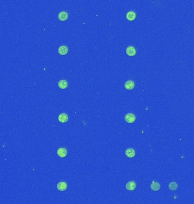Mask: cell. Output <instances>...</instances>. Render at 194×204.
Listing matches in <instances>:
<instances>
[{
	"mask_svg": "<svg viewBox=\"0 0 194 204\" xmlns=\"http://www.w3.org/2000/svg\"><path fill=\"white\" fill-rule=\"evenodd\" d=\"M58 51L61 55H65L68 52V48L67 46H61L59 47Z\"/></svg>",
	"mask_w": 194,
	"mask_h": 204,
	"instance_id": "cell-11",
	"label": "cell"
},
{
	"mask_svg": "<svg viewBox=\"0 0 194 204\" xmlns=\"http://www.w3.org/2000/svg\"><path fill=\"white\" fill-rule=\"evenodd\" d=\"M124 119L128 123H133L136 120V116L133 113H128L125 116Z\"/></svg>",
	"mask_w": 194,
	"mask_h": 204,
	"instance_id": "cell-1",
	"label": "cell"
},
{
	"mask_svg": "<svg viewBox=\"0 0 194 204\" xmlns=\"http://www.w3.org/2000/svg\"><path fill=\"white\" fill-rule=\"evenodd\" d=\"M59 120L61 123H65L68 121V116L66 113H61L59 116Z\"/></svg>",
	"mask_w": 194,
	"mask_h": 204,
	"instance_id": "cell-6",
	"label": "cell"
},
{
	"mask_svg": "<svg viewBox=\"0 0 194 204\" xmlns=\"http://www.w3.org/2000/svg\"><path fill=\"white\" fill-rule=\"evenodd\" d=\"M68 185L65 182H60L57 184V188L60 191H64L67 189Z\"/></svg>",
	"mask_w": 194,
	"mask_h": 204,
	"instance_id": "cell-5",
	"label": "cell"
},
{
	"mask_svg": "<svg viewBox=\"0 0 194 204\" xmlns=\"http://www.w3.org/2000/svg\"><path fill=\"white\" fill-rule=\"evenodd\" d=\"M126 53L129 56H134L136 53V51L133 47L129 46L126 49Z\"/></svg>",
	"mask_w": 194,
	"mask_h": 204,
	"instance_id": "cell-3",
	"label": "cell"
},
{
	"mask_svg": "<svg viewBox=\"0 0 194 204\" xmlns=\"http://www.w3.org/2000/svg\"><path fill=\"white\" fill-rule=\"evenodd\" d=\"M150 188L154 191H158L160 189L161 185L159 182H153L150 185Z\"/></svg>",
	"mask_w": 194,
	"mask_h": 204,
	"instance_id": "cell-13",
	"label": "cell"
},
{
	"mask_svg": "<svg viewBox=\"0 0 194 204\" xmlns=\"http://www.w3.org/2000/svg\"><path fill=\"white\" fill-rule=\"evenodd\" d=\"M178 184L176 182H171L169 184V188L171 190H175L178 188Z\"/></svg>",
	"mask_w": 194,
	"mask_h": 204,
	"instance_id": "cell-14",
	"label": "cell"
},
{
	"mask_svg": "<svg viewBox=\"0 0 194 204\" xmlns=\"http://www.w3.org/2000/svg\"><path fill=\"white\" fill-rule=\"evenodd\" d=\"M125 155L128 158H133L135 156V151L133 149H128L125 151Z\"/></svg>",
	"mask_w": 194,
	"mask_h": 204,
	"instance_id": "cell-9",
	"label": "cell"
},
{
	"mask_svg": "<svg viewBox=\"0 0 194 204\" xmlns=\"http://www.w3.org/2000/svg\"><path fill=\"white\" fill-rule=\"evenodd\" d=\"M57 155L61 158H64L67 155V150L65 148L60 147L57 151Z\"/></svg>",
	"mask_w": 194,
	"mask_h": 204,
	"instance_id": "cell-2",
	"label": "cell"
},
{
	"mask_svg": "<svg viewBox=\"0 0 194 204\" xmlns=\"http://www.w3.org/2000/svg\"><path fill=\"white\" fill-rule=\"evenodd\" d=\"M124 87L127 90H132L135 87V82L132 81H127L124 84Z\"/></svg>",
	"mask_w": 194,
	"mask_h": 204,
	"instance_id": "cell-8",
	"label": "cell"
},
{
	"mask_svg": "<svg viewBox=\"0 0 194 204\" xmlns=\"http://www.w3.org/2000/svg\"><path fill=\"white\" fill-rule=\"evenodd\" d=\"M136 187V184L135 181H129L125 185V188H126L128 190H133L135 189Z\"/></svg>",
	"mask_w": 194,
	"mask_h": 204,
	"instance_id": "cell-4",
	"label": "cell"
},
{
	"mask_svg": "<svg viewBox=\"0 0 194 204\" xmlns=\"http://www.w3.org/2000/svg\"><path fill=\"white\" fill-rule=\"evenodd\" d=\"M59 20L61 21H65L68 18V14L66 12H61L58 15Z\"/></svg>",
	"mask_w": 194,
	"mask_h": 204,
	"instance_id": "cell-7",
	"label": "cell"
},
{
	"mask_svg": "<svg viewBox=\"0 0 194 204\" xmlns=\"http://www.w3.org/2000/svg\"><path fill=\"white\" fill-rule=\"evenodd\" d=\"M68 85V82L66 80H64V79L60 81L58 83V86L59 88H60L61 89H65L66 88H67Z\"/></svg>",
	"mask_w": 194,
	"mask_h": 204,
	"instance_id": "cell-12",
	"label": "cell"
},
{
	"mask_svg": "<svg viewBox=\"0 0 194 204\" xmlns=\"http://www.w3.org/2000/svg\"><path fill=\"white\" fill-rule=\"evenodd\" d=\"M136 13L134 12H129L127 13L126 15V18L128 21H132L135 20L136 18Z\"/></svg>",
	"mask_w": 194,
	"mask_h": 204,
	"instance_id": "cell-10",
	"label": "cell"
}]
</instances>
